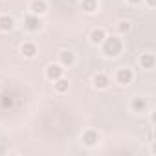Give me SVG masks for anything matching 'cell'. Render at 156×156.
<instances>
[{
    "label": "cell",
    "mask_w": 156,
    "mask_h": 156,
    "mask_svg": "<svg viewBox=\"0 0 156 156\" xmlns=\"http://www.w3.org/2000/svg\"><path fill=\"white\" fill-rule=\"evenodd\" d=\"M101 44H103V53L107 57H118L123 48L121 39H118V37H105V41Z\"/></svg>",
    "instance_id": "1"
},
{
    "label": "cell",
    "mask_w": 156,
    "mask_h": 156,
    "mask_svg": "<svg viewBox=\"0 0 156 156\" xmlns=\"http://www.w3.org/2000/svg\"><path fill=\"white\" fill-rule=\"evenodd\" d=\"M132 79H134V73H132V70L130 68H119L118 72H116V81L119 83V85H130L132 83Z\"/></svg>",
    "instance_id": "2"
},
{
    "label": "cell",
    "mask_w": 156,
    "mask_h": 156,
    "mask_svg": "<svg viewBox=\"0 0 156 156\" xmlns=\"http://www.w3.org/2000/svg\"><path fill=\"white\" fill-rule=\"evenodd\" d=\"M41 26H42V20L39 19V15H28L26 19H24V28L28 30V31H39L41 30Z\"/></svg>",
    "instance_id": "3"
},
{
    "label": "cell",
    "mask_w": 156,
    "mask_h": 156,
    "mask_svg": "<svg viewBox=\"0 0 156 156\" xmlns=\"http://www.w3.org/2000/svg\"><path fill=\"white\" fill-rule=\"evenodd\" d=\"M62 72H64V68L61 64H50L46 68V77L50 81H55V79H59V77H62Z\"/></svg>",
    "instance_id": "4"
},
{
    "label": "cell",
    "mask_w": 156,
    "mask_h": 156,
    "mask_svg": "<svg viewBox=\"0 0 156 156\" xmlns=\"http://www.w3.org/2000/svg\"><path fill=\"white\" fill-rule=\"evenodd\" d=\"M92 81H94V87H96L98 90H105V88H108V85H110L108 75H105V73H96Z\"/></svg>",
    "instance_id": "5"
},
{
    "label": "cell",
    "mask_w": 156,
    "mask_h": 156,
    "mask_svg": "<svg viewBox=\"0 0 156 156\" xmlns=\"http://www.w3.org/2000/svg\"><path fill=\"white\" fill-rule=\"evenodd\" d=\"M30 9H31V13H33V15H44V13H46V9H48V6H46L44 0H31Z\"/></svg>",
    "instance_id": "6"
},
{
    "label": "cell",
    "mask_w": 156,
    "mask_h": 156,
    "mask_svg": "<svg viewBox=\"0 0 156 156\" xmlns=\"http://www.w3.org/2000/svg\"><path fill=\"white\" fill-rule=\"evenodd\" d=\"M98 140H99V136H98V132H96V130L88 129V130H85V132H83V143H85L87 147L96 145V143H98Z\"/></svg>",
    "instance_id": "7"
},
{
    "label": "cell",
    "mask_w": 156,
    "mask_h": 156,
    "mask_svg": "<svg viewBox=\"0 0 156 156\" xmlns=\"http://www.w3.org/2000/svg\"><path fill=\"white\" fill-rule=\"evenodd\" d=\"M59 61H61V66H72L75 62V55L70 50H62L59 53Z\"/></svg>",
    "instance_id": "8"
},
{
    "label": "cell",
    "mask_w": 156,
    "mask_h": 156,
    "mask_svg": "<svg viewBox=\"0 0 156 156\" xmlns=\"http://www.w3.org/2000/svg\"><path fill=\"white\" fill-rule=\"evenodd\" d=\"M15 28V19L9 15H2L0 17V30L2 31H11Z\"/></svg>",
    "instance_id": "9"
},
{
    "label": "cell",
    "mask_w": 156,
    "mask_h": 156,
    "mask_svg": "<svg viewBox=\"0 0 156 156\" xmlns=\"http://www.w3.org/2000/svg\"><path fill=\"white\" fill-rule=\"evenodd\" d=\"M105 37H107V33H105V30H101V28H96V30L90 31V42H92V44H101V42L105 41Z\"/></svg>",
    "instance_id": "10"
},
{
    "label": "cell",
    "mask_w": 156,
    "mask_h": 156,
    "mask_svg": "<svg viewBox=\"0 0 156 156\" xmlns=\"http://www.w3.org/2000/svg\"><path fill=\"white\" fill-rule=\"evenodd\" d=\"M20 51H22V55H24V57L31 59V57H35V55H37V46H35L33 42H24V44L20 46Z\"/></svg>",
    "instance_id": "11"
},
{
    "label": "cell",
    "mask_w": 156,
    "mask_h": 156,
    "mask_svg": "<svg viewBox=\"0 0 156 156\" xmlns=\"http://www.w3.org/2000/svg\"><path fill=\"white\" fill-rule=\"evenodd\" d=\"M68 81L66 79H62V77H59V79H55L53 81V88H55V92L57 94H64V92H68Z\"/></svg>",
    "instance_id": "12"
},
{
    "label": "cell",
    "mask_w": 156,
    "mask_h": 156,
    "mask_svg": "<svg viewBox=\"0 0 156 156\" xmlns=\"http://www.w3.org/2000/svg\"><path fill=\"white\" fill-rule=\"evenodd\" d=\"M140 62H141V66H143V68L151 70V68H154L156 59H154V55H152V53H143V55H141V59H140Z\"/></svg>",
    "instance_id": "13"
},
{
    "label": "cell",
    "mask_w": 156,
    "mask_h": 156,
    "mask_svg": "<svg viewBox=\"0 0 156 156\" xmlns=\"http://www.w3.org/2000/svg\"><path fill=\"white\" fill-rule=\"evenodd\" d=\"M81 6L85 13H96L98 11V0H81Z\"/></svg>",
    "instance_id": "14"
},
{
    "label": "cell",
    "mask_w": 156,
    "mask_h": 156,
    "mask_svg": "<svg viewBox=\"0 0 156 156\" xmlns=\"http://www.w3.org/2000/svg\"><path fill=\"white\" fill-rule=\"evenodd\" d=\"M147 108V101L143 98H134L132 99V110L134 112H143Z\"/></svg>",
    "instance_id": "15"
},
{
    "label": "cell",
    "mask_w": 156,
    "mask_h": 156,
    "mask_svg": "<svg viewBox=\"0 0 156 156\" xmlns=\"http://www.w3.org/2000/svg\"><path fill=\"white\" fill-rule=\"evenodd\" d=\"M129 30H130V22L129 20H119L118 22V31L119 33H127Z\"/></svg>",
    "instance_id": "16"
},
{
    "label": "cell",
    "mask_w": 156,
    "mask_h": 156,
    "mask_svg": "<svg viewBox=\"0 0 156 156\" xmlns=\"http://www.w3.org/2000/svg\"><path fill=\"white\" fill-rule=\"evenodd\" d=\"M130 4H140V2H143V0H129Z\"/></svg>",
    "instance_id": "17"
},
{
    "label": "cell",
    "mask_w": 156,
    "mask_h": 156,
    "mask_svg": "<svg viewBox=\"0 0 156 156\" xmlns=\"http://www.w3.org/2000/svg\"><path fill=\"white\" fill-rule=\"evenodd\" d=\"M147 4H149V6L152 8V6H154V0H147Z\"/></svg>",
    "instance_id": "18"
}]
</instances>
